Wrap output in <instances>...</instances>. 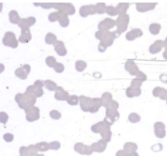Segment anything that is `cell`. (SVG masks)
Here are the masks:
<instances>
[{
    "instance_id": "8d00e7d4",
    "label": "cell",
    "mask_w": 167,
    "mask_h": 156,
    "mask_svg": "<svg viewBox=\"0 0 167 156\" xmlns=\"http://www.w3.org/2000/svg\"><path fill=\"white\" fill-rule=\"evenodd\" d=\"M44 84L46 88L51 91H54L56 90L57 88V84L55 82L50 80H46L44 82Z\"/></svg>"
},
{
    "instance_id": "680465c9",
    "label": "cell",
    "mask_w": 167,
    "mask_h": 156,
    "mask_svg": "<svg viewBox=\"0 0 167 156\" xmlns=\"http://www.w3.org/2000/svg\"><path fill=\"white\" fill-rule=\"evenodd\" d=\"M127 156H139V154L137 152H133L132 153H128Z\"/></svg>"
},
{
    "instance_id": "4316f807",
    "label": "cell",
    "mask_w": 167,
    "mask_h": 156,
    "mask_svg": "<svg viewBox=\"0 0 167 156\" xmlns=\"http://www.w3.org/2000/svg\"><path fill=\"white\" fill-rule=\"evenodd\" d=\"M104 121H99L91 126V130L94 133H100L106 127L109 126Z\"/></svg>"
},
{
    "instance_id": "ffe728a7",
    "label": "cell",
    "mask_w": 167,
    "mask_h": 156,
    "mask_svg": "<svg viewBox=\"0 0 167 156\" xmlns=\"http://www.w3.org/2000/svg\"><path fill=\"white\" fill-rule=\"evenodd\" d=\"M32 39L30 28H24L21 30V34L19 38V42L23 44L28 43Z\"/></svg>"
},
{
    "instance_id": "277c9868",
    "label": "cell",
    "mask_w": 167,
    "mask_h": 156,
    "mask_svg": "<svg viewBox=\"0 0 167 156\" xmlns=\"http://www.w3.org/2000/svg\"><path fill=\"white\" fill-rule=\"evenodd\" d=\"M95 36L100 40V43H102L107 47L112 46L114 39L117 38L114 31H110L98 30L96 32Z\"/></svg>"
},
{
    "instance_id": "d4e9b609",
    "label": "cell",
    "mask_w": 167,
    "mask_h": 156,
    "mask_svg": "<svg viewBox=\"0 0 167 156\" xmlns=\"http://www.w3.org/2000/svg\"><path fill=\"white\" fill-rule=\"evenodd\" d=\"M153 94L155 97H159L162 100H167V90L163 88L157 86L153 91Z\"/></svg>"
},
{
    "instance_id": "7bdbcfd3",
    "label": "cell",
    "mask_w": 167,
    "mask_h": 156,
    "mask_svg": "<svg viewBox=\"0 0 167 156\" xmlns=\"http://www.w3.org/2000/svg\"><path fill=\"white\" fill-rule=\"evenodd\" d=\"M56 62V59L53 56H48L46 59V63L50 67H53Z\"/></svg>"
},
{
    "instance_id": "d6986e66",
    "label": "cell",
    "mask_w": 167,
    "mask_h": 156,
    "mask_svg": "<svg viewBox=\"0 0 167 156\" xmlns=\"http://www.w3.org/2000/svg\"><path fill=\"white\" fill-rule=\"evenodd\" d=\"M157 3H136V9L139 12H145L154 10Z\"/></svg>"
},
{
    "instance_id": "52a82bcc",
    "label": "cell",
    "mask_w": 167,
    "mask_h": 156,
    "mask_svg": "<svg viewBox=\"0 0 167 156\" xmlns=\"http://www.w3.org/2000/svg\"><path fill=\"white\" fill-rule=\"evenodd\" d=\"M58 11H62L67 15L74 14L76 12L75 7L71 3H54L53 8Z\"/></svg>"
},
{
    "instance_id": "f5cc1de1",
    "label": "cell",
    "mask_w": 167,
    "mask_h": 156,
    "mask_svg": "<svg viewBox=\"0 0 167 156\" xmlns=\"http://www.w3.org/2000/svg\"><path fill=\"white\" fill-rule=\"evenodd\" d=\"M128 153L124 150H120L116 153V156H127Z\"/></svg>"
},
{
    "instance_id": "bcb514c9",
    "label": "cell",
    "mask_w": 167,
    "mask_h": 156,
    "mask_svg": "<svg viewBox=\"0 0 167 156\" xmlns=\"http://www.w3.org/2000/svg\"><path fill=\"white\" fill-rule=\"evenodd\" d=\"M53 68L57 73H62L65 70V67L64 65L60 62H56L55 66Z\"/></svg>"
},
{
    "instance_id": "b9f144b4",
    "label": "cell",
    "mask_w": 167,
    "mask_h": 156,
    "mask_svg": "<svg viewBox=\"0 0 167 156\" xmlns=\"http://www.w3.org/2000/svg\"><path fill=\"white\" fill-rule=\"evenodd\" d=\"M129 121L132 123H135L139 122L141 120V117L139 115L136 113H132L129 115Z\"/></svg>"
},
{
    "instance_id": "9a60e30c",
    "label": "cell",
    "mask_w": 167,
    "mask_h": 156,
    "mask_svg": "<svg viewBox=\"0 0 167 156\" xmlns=\"http://www.w3.org/2000/svg\"><path fill=\"white\" fill-rule=\"evenodd\" d=\"M125 68L132 76H136L140 71L138 66L132 60H129L126 62Z\"/></svg>"
},
{
    "instance_id": "603a6c76",
    "label": "cell",
    "mask_w": 167,
    "mask_h": 156,
    "mask_svg": "<svg viewBox=\"0 0 167 156\" xmlns=\"http://www.w3.org/2000/svg\"><path fill=\"white\" fill-rule=\"evenodd\" d=\"M143 35L142 30L140 29H134L126 34V38L127 40L132 41L136 38L140 37Z\"/></svg>"
},
{
    "instance_id": "4fadbf2b",
    "label": "cell",
    "mask_w": 167,
    "mask_h": 156,
    "mask_svg": "<svg viewBox=\"0 0 167 156\" xmlns=\"http://www.w3.org/2000/svg\"><path fill=\"white\" fill-rule=\"evenodd\" d=\"M30 71V66L26 64L17 69L15 71V74L21 80H25L28 77Z\"/></svg>"
},
{
    "instance_id": "6f0895ef",
    "label": "cell",
    "mask_w": 167,
    "mask_h": 156,
    "mask_svg": "<svg viewBox=\"0 0 167 156\" xmlns=\"http://www.w3.org/2000/svg\"><path fill=\"white\" fill-rule=\"evenodd\" d=\"M5 67L4 65L2 63H0V74H1L3 71H4Z\"/></svg>"
},
{
    "instance_id": "4dcf8cb0",
    "label": "cell",
    "mask_w": 167,
    "mask_h": 156,
    "mask_svg": "<svg viewBox=\"0 0 167 156\" xmlns=\"http://www.w3.org/2000/svg\"><path fill=\"white\" fill-rule=\"evenodd\" d=\"M129 8V3H119L116 7L117 12L119 16L126 14V12Z\"/></svg>"
},
{
    "instance_id": "ac0fdd59",
    "label": "cell",
    "mask_w": 167,
    "mask_h": 156,
    "mask_svg": "<svg viewBox=\"0 0 167 156\" xmlns=\"http://www.w3.org/2000/svg\"><path fill=\"white\" fill-rule=\"evenodd\" d=\"M25 92L32 94L36 98L41 97L44 94L43 88L34 85L28 86Z\"/></svg>"
},
{
    "instance_id": "f6af8a7d",
    "label": "cell",
    "mask_w": 167,
    "mask_h": 156,
    "mask_svg": "<svg viewBox=\"0 0 167 156\" xmlns=\"http://www.w3.org/2000/svg\"><path fill=\"white\" fill-rule=\"evenodd\" d=\"M50 117L55 120H59L61 118V114L58 111L56 110H52L50 113Z\"/></svg>"
},
{
    "instance_id": "94428289",
    "label": "cell",
    "mask_w": 167,
    "mask_h": 156,
    "mask_svg": "<svg viewBox=\"0 0 167 156\" xmlns=\"http://www.w3.org/2000/svg\"><path fill=\"white\" fill-rule=\"evenodd\" d=\"M164 47H165V50H167V37H166V39L164 41Z\"/></svg>"
},
{
    "instance_id": "30bf717a",
    "label": "cell",
    "mask_w": 167,
    "mask_h": 156,
    "mask_svg": "<svg viewBox=\"0 0 167 156\" xmlns=\"http://www.w3.org/2000/svg\"><path fill=\"white\" fill-rule=\"evenodd\" d=\"M74 149L77 153L83 155L90 156L94 152L91 146L85 145L82 143H75L74 146Z\"/></svg>"
},
{
    "instance_id": "7402d4cb",
    "label": "cell",
    "mask_w": 167,
    "mask_h": 156,
    "mask_svg": "<svg viewBox=\"0 0 167 156\" xmlns=\"http://www.w3.org/2000/svg\"><path fill=\"white\" fill-rule=\"evenodd\" d=\"M69 96V93L67 91L64 89L61 86H57V88L55 90L54 97L58 100L65 101L67 100V97Z\"/></svg>"
},
{
    "instance_id": "f35d334b",
    "label": "cell",
    "mask_w": 167,
    "mask_h": 156,
    "mask_svg": "<svg viewBox=\"0 0 167 156\" xmlns=\"http://www.w3.org/2000/svg\"><path fill=\"white\" fill-rule=\"evenodd\" d=\"M66 100L70 105H77L79 104V98L77 95H69Z\"/></svg>"
},
{
    "instance_id": "681fc988",
    "label": "cell",
    "mask_w": 167,
    "mask_h": 156,
    "mask_svg": "<svg viewBox=\"0 0 167 156\" xmlns=\"http://www.w3.org/2000/svg\"><path fill=\"white\" fill-rule=\"evenodd\" d=\"M54 3H34L35 6H40L44 9H51L53 8Z\"/></svg>"
},
{
    "instance_id": "3957f363",
    "label": "cell",
    "mask_w": 167,
    "mask_h": 156,
    "mask_svg": "<svg viewBox=\"0 0 167 156\" xmlns=\"http://www.w3.org/2000/svg\"><path fill=\"white\" fill-rule=\"evenodd\" d=\"M15 100L20 108L25 110L34 106L36 103L37 98L32 94L24 92L23 94L18 93Z\"/></svg>"
},
{
    "instance_id": "f1b7e54d",
    "label": "cell",
    "mask_w": 167,
    "mask_h": 156,
    "mask_svg": "<svg viewBox=\"0 0 167 156\" xmlns=\"http://www.w3.org/2000/svg\"><path fill=\"white\" fill-rule=\"evenodd\" d=\"M100 99L102 103V106L106 108L112 100V95L110 92H105L102 94Z\"/></svg>"
},
{
    "instance_id": "ab89813d",
    "label": "cell",
    "mask_w": 167,
    "mask_h": 156,
    "mask_svg": "<svg viewBox=\"0 0 167 156\" xmlns=\"http://www.w3.org/2000/svg\"><path fill=\"white\" fill-rule=\"evenodd\" d=\"M144 82V81L140 79L139 78L136 77L132 80L130 87L134 88V89H140L141 86H142V83Z\"/></svg>"
},
{
    "instance_id": "60d3db41",
    "label": "cell",
    "mask_w": 167,
    "mask_h": 156,
    "mask_svg": "<svg viewBox=\"0 0 167 156\" xmlns=\"http://www.w3.org/2000/svg\"><path fill=\"white\" fill-rule=\"evenodd\" d=\"M106 4L105 3H97L95 5L96 11V13L99 14H102L105 12V9H106Z\"/></svg>"
},
{
    "instance_id": "d6a6232c",
    "label": "cell",
    "mask_w": 167,
    "mask_h": 156,
    "mask_svg": "<svg viewBox=\"0 0 167 156\" xmlns=\"http://www.w3.org/2000/svg\"><path fill=\"white\" fill-rule=\"evenodd\" d=\"M137 149V145L134 143L127 142L124 145V150L128 153L136 152V151Z\"/></svg>"
},
{
    "instance_id": "5b68a950",
    "label": "cell",
    "mask_w": 167,
    "mask_h": 156,
    "mask_svg": "<svg viewBox=\"0 0 167 156\" xmlns=\"http://www.w3.org/2000/svg\"><path fill=\"white\" fill-rule=\"evenodd\" d=\"M116 25L117 26L116 30L114 31L116 38L118 37L123 32L127 30L128 24L130 22V16L129 14H125L119 16L116 20Z\"/></svg>"
},
{
    "instance_id": "836d02e7",
    "label": "cell",
    "mask_w": 167,
    "mask_h": 156,
    "mask_svg": "<svg viewBox=\"0 0 167 156\" xmlns=\"http://www.w3.org/2000/svg\"><path fill=\"white\" fill-rule=\"evenodd\" d=\"M161 29V25L158 23H153L149 26V31L154 35H158Z\"/></svg>"
},
{
    "instance_id": "1f68e13d",
    "label": "cell",
    "mask_w": 167,
    "mask_h": 156,
    "mask_svg": "<svg viewBox=\"0 0 167 156\" xmlns=\"http://www.w3.org/2000/svg\"><path fill=\"white\" fill-rule=\"evenodd\" d=\"M9 21L13 24H18L20 21V18L18 13L16 10H12L9 13Z\"/></svg>"
},
{
    "instance_id": "ee69618b",
    "label": "cell",
    "mask_w": 167,
    "mask_h": 156,
    "mask_svg": "<svg viewBox=\"0 0 167 156\" xmlns=\"http://www.w3.org/2000/svg\"><path fill=\"white\" fill-rule=\"evenodd\" d=\"M105 13L111 16H114L118 15L116 8L111 6H109L106 7Z\"/></svg>"
},
{
    "instance_id": "44dd1931",
    "label": "cell",
    "mask_w": 167,
    "mask_h": 156,
    "mask_svg": "<svg viewBox=\"0 0 167 156\" xmlns=\"http://www.w3.org/2000/svg\"><path fill=\"white\" fill-rule=\"evenodd\" d=\"M163 47H164V41L158 40L154 42V44L149 46V51L152 54H155L161 51Z\"/></svg>"
},
{
    "instance_id": "8fae6325",
    "label": "cell",
    "mask_w": 167,
    "mask_h": 156,
    "mask_svg": "<svg viewBox=\"0 0 167 156\" xmlns=\"http://www.w3.org/2000/svg\"><path fill=\"white\" fill-rule=\"evenodd\" d=\"M116 25V21L113 19L107 18L99 23L98 25L99 30L109 31Z\"/></svg>"
},
{
    "instance_id": "2e32d148",
    "label": "cell",
    "mask_w": 167,
    "mask_h": 156,
    "mask_svg": "<svg viewBox=\"0 0 167 156\" xmlns=\"http://www.w3.org/2000/svg\"><path fill=\"white\" fill-rule=\"evenodd\" d=\"M36 18L34 17H29L27 18H22L20 19L18 25L21 29L24 28H30L36 23Z\"/></svg>"
},
{
    "instance_id": "91938a15",
    "label": "cell",
    "mask_w": 167,
    "mask_h": 156,
    "mask_svg": "<svg viewBox=\"0 0 167 156\" xmlns=\"http://www.w3.org/2000/svg\"><path fill=\"white\" fill-rule=\"evenodd\" d=\"M163 57H164V59L167 60V50H165V51L163 53Z\"/></svg>"
},
{
    "instance_id": "e575fe53",
    "label": "cell",
    "mask_w": 167,
    "mask_h": 156,
    "mask_svg": "<svg viewBox=\"0 0 167 156\" xmlns=\"http://www.w3.org/2000/svg\"><path fill=\"white\" fill-rule=\"evenodd\" d=\"M38 151L39 152H45L50 149L49 143L46 142H42L36 143L35 145Z\"/></svg>"
},
{
    "instance_id": "be15d7a7",
    "label": "cell",
    "mask_w": 167,
    "mask_h": 156,
    "mask_svg": "<svg viewBox=\"0 0 167 156\" xmlns=\"http://www.w3.org/2000/svg\"><path fill=\"white\" fill-rule=\"evenodd\" d=\"M166 104H167V102H166Z\"/></svg>"
},
{
    "instance_id": "c3c4849f",
    "label": "cell",
    "mask_w": 167,
    "mask_h": 156,
    "mask_svg": "<svg viewBox=\"0 0 167 156\" xmlns=\"http://www.w3.org/2000/svg\"><path fill=\"white\" fill-rule=\"evenodd\" d=\"M8 115L4 112H0V122L6 124L8 120Z\"/></svg>"
},
{
    "instance_id": "816d5d0a",
    "label": "cell",
    "mask_w": 167,
    "mask_h": 156,
    "mask_svg": "<svg viewBox=\"0 0 167 156\" xmlns=\"http://www.w3.org/2000/svg\"><path fill=\"white\" fill-rule=\"evenodd\" d=\"M3 139L7 143H10L14 140V135L11 133H6L3 135Z\"/></svg>"
},
{
    "instance_id": "5bb4252c",
    "label": "cell",
    "mask_w": 167,
    "mask_h": 156,
    "mask_svg": "<svg viewBox=\"0 0 167 156\" xmlns=\"http://www.w3.org/2000/svg\"><path fill=\"white\" fill-rule=\"evenodd\" d=\"M96 13L95 6L94 4L82 6L79 10V14L82 17H86L89 15H94Z\"/></svg>"
},
{
    "instance_id": "7c38bea8",
    "label": "cell",
    "mask_w": 167,
    "mask_h": 156,
    "mask_svg": "<svg viewBox=\"0 0 167 156\" xmlns=\"http://www.w3.org/2000/svg\"><path fill=\"white\" fill-rule=\"evenodd\" d=\"M166 126L163 122L157 121L154 125V132L155 136L159 139H163L166 135Z\"/></svg>"
},
{
    "instance_id": "6da1fadb",
    "label": "cell",
    "mask_w": 167,
    "mask_h": 156,
    "mask_svg": "<svg viewBox=\"0 0 167 156\" xmlns=\"http://www.w3.org/2000/svg\"><path fill=\"white\" fill-rule=\"evenodd\" d=\"M80 106L84 112H89L95 113L99 111L102 106L101 99L99 98H91L81 95L79 97Z\"/></svg>"
},
{
    "instance_id": "f907efd6",
    "label": "cell",
    "mask_w": 167,
    "mask_h": 156,
    "mask_svg": "<svg viewBox=\"0 0 167 156\" xmlns=\"http://www.w3.org/2000/svg\"><path fill=\"white\" fill-rule=\"evenodd\" d=\"M58 12H54L50 13L48 15V20L51 22H56L58 20Z\"/></svg>"
},
{
    "instance_id": "9c48e42d",
    "label": "cell",
    "mask_w": 167,
    "mask_h": 156,
    "mask_svg": "<svg viewBox=\"0 0 167 156\" xmlns=\"http://www.w3.org/2000/svg\"><path fill=\"white\" fill-rule=\"evenodd\" d=\"M24 111L26 113V120L29 122H33L40 119V109L36 106H33L25 109Z\"/></svg>"
},
{
    "instance_id": "e0dca14e",
    "label": "cell",
    "mask_w": 167,
    "mask_h": 156,
    "mask_svg": "<svg viewBox=\"0 0 167 156\" xmlns=\"http://www.w3.org/2000/svg\"><path fill=\"white\" fill-rule=\"evenodd\" d=\"M90 146L94 152L102 153L107 148V143L103 139H101L96 143H92Z\"/></svg>"
},
{
    "instance_id": "db71d44e",
    "label": "cell",
    "mask_w": 167,
    "mask_h": 156,
    "mask_svg": "<svg viewBox=\"0 0 167 156\" xmlns=\"http://www.w3.org/2000/svg\"><path fill=\"white\" fill-rule=\"evenodd\" d=\"M107 48V46H105L102 43H100V44L98 45V50L100 52H104Z\"/></svg>"
},
{
    "instance_id": "74e56055",
    "label": "cell",
    "mask_w": 167,
    "mask_h": 156,
    "mask_svg": "<svg viewBox=\"0 0 167 156\" xmlns=\"http://www.w3.org/2000/svg\"><path fill=\"white\" fill-rule=\"evenodd\" d=\"M75 68L78 72H82L87 68V63L82 60H78L75 62Z\"/></svg>"
},
{
    "instance_id": "7a4b0ae2",
    "label": "cell",
    "mask_w": 167,
    "mask_h": 156,
    "mask_svg": "<svg viewBox=\"0 0 167 156\" xmlns=\"http://www.w3.org/2000/svg\"><path fill=\"white\" fill-rule=\"evenodd\" d=\"M119 107V105L118 103L116 100H112L109 105L105 108L106 117L105 118L104 121L109 126H112L114 122L120 118V114L117 111Z\"/></svg>"
},
{
    "instance_id": "f546056e",
    "label": "cell",
    "mask_w": 167,
    "mask_h": 156,
    "mask_svg": "<svg viewBox=\"0 0 167 156\" xmlns=\"http://www.w3.org/2000/svg\"><path fill=\"white\" fill-rule=\"evenodd\" d=\"M126 94L127 97L130 98L134 97H138L141 94V89H134L130 86L127 89L126 91Z\"/></svg>"
},
{
    "instance_id": "7dc6e473",
    "label": "cell",
    "mask_w": 167,
    "mask_h": 156,
    "mask_svg": "<svg viewBox=\"0 0 167 156\" xmlns=\"http://www.w3.org/2000/svg\"><path fill=\"white\" fill-rule=\"evenodd\" d=\"M50 149L58 150L61 148V143L58 141H53L49 143Z\"/></svg>"
},
{
    "instance_id": "6125c7cd",
    "label": "cell",
    "mask_w": 167,
    "mask_h": 156,
    "mask_svg": "<svg viewBox=\"0 0 167 156\" xmlns=\"http://www.w3.org/2000/svg\"><path fill=\"white\" fill-rule=\"evenodd\" d=\"M3 7V3H0V12H1L2 11Z\"/></svg>"
},
{
    "instance_id": "8992f818",
    "label": "cell",
    "mask_w": 167,
    "mask_h": 156,
    "mask_svg": "<svg viewBox=\"0 0 167 156\" xmlns=\"http://www.w3.org/2000/svg\"><path fill=\"white\" fill-rule=\"evenodd\" d=\"M3 43L4 46L13 48H17L19 45L15 34L10 31L7 32L4 34V37L3 39Z\"/></svg>"
},
{
    "instance_id": "ba28073f",
    "label": "cell",
    "mask_w": 167,
    "mask_h": 156,
    "mask_svg": "<svg viewBox=\"0 0 167 156\" xmlns=\"http://www.w3.org/2000/svg\"><path fill=\"white\" fill-rule=\"evenodd\" d=\"M37 150L35 145L31 144L28 147L22 146L19 149V156H45L44 154H38Z\"/></svg>"
},
{
    "instance_id": "cb8c5ba5",
    "label": "cell",
    "mask_w": 167,
    "mask_h": 156,
    "mask_svg": "<svg viewBox=\"0 0 167 156\" xmlns=\"http://www.w3.org/2000/svg\"><path fill=\"white\" fill-rule=\"evenodd\" d=\"M56 52L60 56H64L67 54V50L65 47L64 42L58 40L53 44Z\"/></svg>"
},
{
    "instance_id": "d590c367",
    "label": "cell",
    "mask_w": 167,
    "mask_h": 156,
    "mask_svg": "<svg viewBox=\"0 0 167 156\" xmlns=\"http://www.w3.org/2000/svg\"><path fill=\"white\" fill-rule=\"evenodd\" d=\"M57 37L53 33L49 32L46 36L45 40L46 44L48 45H53L57 41Z\"/></svg>"
},
{
    "instance_id": "484cf974",
    "label": "cell",
    "mask_w": 167,
    "mask_h": 156,
    "mask_svg": "<svg viewBox=\"0 0 167 156\" xmlns=\"http://www.w3.org/2000/svg\"><path fill=\"white\" fill-rule=\"evenodd\" d=\"M58 20L60 25L63 27H67L69 24V20L68 15L62 11H58Z\"/></svg>"
},
{
    "instance_id": "83f0119b",
    "label": "cell",
    "mask_w": 167,
    "mask_h": 156,
    "mask_svg": "<svg viewBox=\"0 0 167 156\" xmlns=\"http://www.w3.org/2000/svg\"><path fill=\"white\" fill-rule=\"evenodd\" d=\"M101 137L103 140H104L107 143H109L111 141V136H112V132L110 130V126H108L104 130L100 133Z\"/></svg>"
},
{
    "instance_id": "11a10c76",
    "label": "cell",
    "mask_w": 167,
    "mask_h": 156,
    "mask_svg": "<svg viewBox=\"0 0 167 156\" xmlns=\"http://www.w3.org/2000/svg\"><path fill=\"white\" fill-rule=\"evenodd\" d=\"M34 85H36V86H39L40 88H43L44 85H45L44 81H42V80H37L34 83Z\"/></svg>"
},
{
    "instance_id": "9f6ffc18",
    "label": "cell",
    "mask_w": 167,
    "mask_h": 156,
    "mask_svg": "<svg viewBox=\"0 0 167 156\" xmlns=\"http://www.w3.org/2000/svg\"><path fill=\"white\" fill-rule=\"evenodd\" d=\"M159 79L162 83H167V75L162 74L159 76Z\"/></svg>"
}]
</instances>
